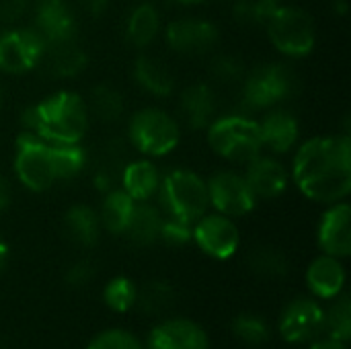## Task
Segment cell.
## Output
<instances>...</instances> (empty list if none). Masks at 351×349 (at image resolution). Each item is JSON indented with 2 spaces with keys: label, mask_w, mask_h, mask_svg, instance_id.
I'll return each instance as SVG.
<instances>
[{
  "label": "cell",
  "mask_w": 351,
  "mask_h": 349,
  "mask_svg": "<svg viewBox=\"0 0 351 349\" xmlns=\"http://www.w3.org/2000/svg\"><path fill=\"white\" fill-rule=\"evenodd\" d=\"M271 43L286 56H308L317 41L313 16L298 6H278L267 21Z\"/></svg>",
  "instance_id": "cell-6"
},
{
  "label": "cell",
  "mask_w": 351,
  "mask_h": 349,
  "mask_svg": "<svg viewBox=\"0 0 351 349\" xmlns=\"http://www.w3.org/2000/svg\"><path fill=\"white\" fill-rule=\"evenodd\" d=\"M14 171L19 181L27 189L31 191L49 189L58 181L53 169V156H51V142H45L31 132H23L16 138Z\"/></svg>",
  "instance_id": "cell-8"
},
{
  "label": "cell",
  "mask_w": 351,
  "mask_h": 349,
  "mask_svg": "<svg viewBox=\"0 0 351 349\" xmlns=\"http://www.w3.org/2000/svg\"><path fill=\"white\" fill-rule=\"evenodd\" d=\"M33 27L45 43H60L74 39L76 16L66 0H35Z\"/></svg>",
  "instance_id": "cell-14"
},
{
  "label": "cell",
  "mask_w": 351,
  "mask_h": 349,
  "mask_svg": "<svg viewBox=\"0 0 351 349\" xmlns=\"http://www.w3.org/2000/svg\"><path fill=\"white\" fill-rule=\"evenodd\" d=\"M206 185L210 204L218 210V214L232 218L245 216L255 208L257 197L249 189L245 177L234 171H220Z\"/></svg>",
  "instance_id": "cell-10"
},
{
  "label": "cell",
  "mask_w": 351,
  "mask_h": 349,
  "mask_svg": "<svg viewBox=\"0 0 351 349\" xmlns=\"http://www.w3.org/2000/svg\"><path fill=\"white\" fill-rule=\"evenodd\" d=\"M51 156H53V169H56L58 181H68V179L78 177L88 163L86 150L78 144H53L51 142Z\"/></svg>",
  "instance_id": "cell-29"
},
{
  "label": "cell",
  "mask_w": 351,
  "mask_h": 349,
  "mask_svg": "<svg viewBox=\"0 0 351 349\" xmlns=\"http://www.w3.org/2000/svg\"><path fill=\"white\" fill-rule=\"evenodd\" d=\"M93 179H95V187L99 191H111L115 189V185L121 179V171L125 167V142L119 138L107 140L93 165Z\"/></svg>",
  "instance_id": "cell-21"
},
{
  "label": "cell",
  "mask_w": 351,
  "mask_h": 349,
  "mask_svg": "<svg viewBox=\"0 0 351 349\" xmlns=\"http://www.w3.org/2000/svg\"><path fill=\"white\" fill-rule=\"evenodd\" d=\"M128 136L146 156H165L179 144V123L165 111L146 107L130 119Z\"/></svg>",
  "instance_id": "cell-7"
},
{
  "label": "cell",
  "mask_w": 351,
  "mask_h": 349,
  "mask_svg": "<svg viewBox=\"0 0 351 349\" xmlns=\"http://www.w3.org/2000/svg\"><path fill=\"white\" fill-rule=\"evenodd\" d=\"M319 245L331 257H348L351 253V210L337 202L325 212L319 224Z\"/></svg>",
  "instance_id": "cell-15"
},
{
  "label": "cell",
  "mask_w": 351,
  "mask_h": 349,
  "mask_svg": "<svg viewBox=\"0 0 351 349\" xmlns=\"http://www.w3.org/2000/svg\"><path fill=\"white\" fill-rule=\"evenodd\" d=\"M323 331L329 335V339L335 341H348L351 337V302L350 296H341L331 311L323 317Z\"/></svg>",
  "instance_id": "cell-33"
},
{
  "label": "cell",
  "mask_w": 351,
  "mask_h": 349,
  "mask_svg": "<svg viewBox=\"0 0 351 349\" xmlns=\"http://www.w3.org/2000/svg\"><path fill=\"white\" fill-rule=\"evenodd\" d=\"M193 239L204 253L216 259H228L239 249V228L237 224L224 214H210L202 216L195 222Z\"/></svg>",
  "instance_id": "cell-11"
},
{
  "label": "cell",
  "mask_w": 351,
  "mask_h": 349,
  "mask_svg": "<svg viewBox=\"0 0 351 349\" xmlns=\"http://www.w3.org/2000/svg\"><path fill=\"white\" fill-rule=\"evenodd\" d=\"M276 8V0H237L232 6V16L237 23L247 27H265Z\"/></svg>",
  "instance_id": "cell-32"
},
{
  "label": "cell",
  "mask_w": 351,
  "mask_h": 349,
  "mask_svg": "<svg viewBox=\"0 0 351 349\" xmlns=\"http://www.w3.org/2000/svg\"><path fill=\"white\" fill-rule=\"evenodd\" d=\"M249 265L253 272H257L263 278H282L290 269L286 255L274 247H257L249 255Z\"/></svg>",
  "instance_id": "cell-31"
},
{
  "label": "cell",
  "mask_w": 351,
  "mask_h": 349,
  "mask_svg": "<svg viewBox=\"0 0 351 349\" xmlns=\"http://www.w3.org/2000/svg\"><path fill=\"white\" fill-rule=\"evenodd\" d=\"M255 197L274 200L280 197L288 187V173L284 165L271 156H255L247 163V173L243 175Z\"/></svg>",
  "instance_id": "cell-17"
},
{
  "label": "cell",
  "mask_w": 351,
  "mask_h": 349,
  "mask_svg": "<svg viewBox=\"0 0 351 349\" xmlns=\"http://www.w3.org/2000/svg\"><path fill=\"white\" fill-rule=\"evenodd\" d=\"M0 107H2V88H0Z\"/></svg>",
  "instance_id": "cell-47"
},
{
  "label": "cell",
  "mask_w": 351,
  "mask_h": 349,
  "mask_svg": "<svg viewBox=\"0 0 351 349\" xmlns=\"http://www.w3.org/2000/svg\"><path fill=\"white\" fill-rule=\"evenodd\" d=\"M216 111H218V101H216V93L212 91V86L204 82H195L183 91L181 115L191 130L208 128L214 121Z\"/></svg>",
  "instance_id": "cell-19"
},
{
  "label": "cell",
  "mask_w": 351,
  "mask_h": 349,
  "mask_svg": "<svg viewBox=\"0 0 351 349\" xmlns=\"http://www.w3.org/2000/svg\"><path fill=\"white\" fill-rule=\"evenodd\" d=\"M25 132L53 144H78L88 130V107L80 95L60 91L21 115Z\"/></svg>",
  "instance_id": "cell-2"
},
{
  "label": "cell",
  "mask_w": 351,
  "mask_h": 349,
  "mask_svg": "<svg viewBox=\"0 0 351 349\" xmlns=\"http://www.w3.org/2000/svg\"><path fill=\"white\" fill-rule=\"evenodd\" d=\"M208 142L212 150L232 163H249L261 154L263 140L259 121L245 113L224 115L210 123Z\"/></svg>",
  "instance_id": "cell-5"
},
{
  "label": "cell",
  "mask_w": 351,
  "mask_h": 349,
  "mask_svg": "<svg viewBox=\"0 0 351 349\" xmlns=\"http://www.w3.org/2000/svg\"><path fill=\"white\" fill-rule=\"evenodd\" d=\"M136 302L144 313H160L173 302V288L165 282H150L136 292Z\"/></svg>",
  "instance_id": "cell-34"
},
{
  "label": "cell",
  "mask_w": 351,
  "mask_h": 349,
  "mask_svg": "<svg viewBox=\"0 0 351 349\" xmlns=\"http://www.w3.org/2000/svg\"><path fill=\"white\" fill-rule=\"evenodd\" d=\"M86 62L88 58L84 49L74 39H68L60 43H47L39 64H43V70L53 78H72L86 68Z\"/></svg>",
  "instance_id": "cell-18"
},
{
  "label": "cell",
  "mask_w": 351,
  "mask_h": 349,
  "mask_svg": "<svg viewBox=\"0 0 351 349\" xmlns=\"http://www.w3.org/2000/svg\"><path fill=\"white\" fill-rule=\"evenodd\" d=\"M308 288L319 298H335L346 284V269L337 257L325 255L311 263L306 272Z\"/></svg>",
  "instance_id": "cell-22"
},
{
  "label": "cell",
  "mask_w": 351,
  "mask_h": 349,
  "mask_svg": "<svg viewBox=\"0 0 351 349\" xmlns=\"http://www.w3.org/2000/svg\"><path fill=\"white\" fill-rule=\"evenodd\" d=\"M119 183L132 200L146 202L158 191L160 175L150 160H134L123 167Z\"/></svg>",
  "instance_id": "cell-23"
},
{
  "label": "cell",
  "mask_w": 351,
  "mask_h": 349,
  "mask_svg": "<svg viewBox=\"0 0 351 349\" xmlns=\"http://www.w3.org/2000/svg\"><path fill=\"white\" fill-rule=\"evenodd\" d=\"M298 189L321 204H337L351 189L350 136L313 138L304 142L292 169Z\"/></svg>",
  "instance_id": "cell-1"
},
{
  "label": "cell",
  "mask_w": 351,
  "mask_h": 349,
  "mask_svg": "<svg viewBox=\"0 0 351 349\" xmlns=\"http://www.w3.org/2000/svg\"><path fill=\"white\" fill-rule=\"evenodd\" d=\"M66 234L80 247H93L99 239L101 220L88 206H72L64 216Z\"/></svg>",
  "instance_id": "cell-26"
},
{
  "label": "cell",
  "mask_w": 351,
  "mask_h": 349,
  "mask_svg": "<svg viewBox=\"0 0 351 349\" xmlns=\"http://www.w3.org/2000/svg\"><path fill=\"white\" fill-rule=\"evenodd\" d=\"M86 107L97 119L111 123V121H117L123 113V97L111 84H97L90 91V99Z\"/></svg>",
  "instance_id": "cell-30"
},
{
  "label": "cell",
  "mask_w": 351,
  "mask_h": 349,
  "mask_svg": "<svg viewBox=\"0 0 351 349\" xmlns=\"http://www.w3.org/2000/svg\"><path fill=\"white\" fill-rule=\"evenodd\" d=\"M136 200H132L123 189H111L105 195V202L101 206V226L105 230H109L111 234H123L128 228V222L132 218Z\"/></svg>",
  "instance_id": "cell-28"
},
{
  "label": "cell",
  "mask_w": 351,
  "mask_h": 349,
  "mask_svg": "<svg viewBox=\"0 0 351 349\" xmlns=\"http://www.w3.org/2000/svg\"><path fill=\"white\" fill-rule=\"evenodd\" d=\"M298 91L296 72L280 62L257 66L243 82L239 105L245 115L269 109L284 99H290Z\"/></svg>",
  "instance_id": "cell-3"
},
{
  "label": "cell",
  "mask_w": 351,
  "mask_h": 349,
  "mask_svg": "<svg viewBox=\"0 0 351 349\" xmlns=\"http://www.w3.org/2000/svg\"><path fill=\"white\" fill-rule=\"evenodd\" d=\"M167 43L177 53L199 56L216 47L220 41L218 27L202 19H179L167 27Z\"/></svg>",
  "instance_id": "cell-12"
},
{
  "label": "cell",
  "mask_w": 351,
  "mask_h": 349,
  "mask_svg": "<svg viewBox=\"0 0 351 349\" xmlns=\"http://www.w3.org/2000/svg\"><path fill=\"white\" fill-rule=\"evenodd\" d=\"M160 226H162L160 210L150 206V204H146V202H136L132 218H130L128 228H125L123 234H128L134 245L148 247V245L158 241Z\"/></svg>",
  "instance_id": "cell-24"
},
{
  "label": "cell",
  "mask_w": 351,
  "mask_h": 349,
  "mask_svg": "<svg viewBox=\"0 0 351 349\" xmlns=\"http://www.w3.org/2000/svg\"><path fill=\"white\" fill-rule=\"evenodd\" d=\"M134 78L136 82L150 95L167 97L173 93L175 80L169 68L152 56H140L134 64Z\"/></svg>",
  "instance_id": "cell-25"
},
{
  "label": "cell",
  "mask_w": 351,
  "mask_h": 349,
  "mask_svg": "<svg viewBox=\"0 0 351 349\" xmlns=\"http://www.w3.org/2000/svg\"><path fill=\"white\" fill-rule=\"evenodd\" d=\"M158 29H160L158 10L152 4L144 2L130 12L125 23V37L134 47H146L156 39Z\"/></svg>",
  "instance_id": "cell-27"
},
{
  "label": "cell",
  "mask_w": 351,
  "mask_h": 349,
  "mask_svg": "<svg viewBox=\"0 0 351 349\" xmlns=\"http://www.w3.org/2000/svg\"><path fill=\"white\" fill-rule=\"evenodd\" d=\"M29 0H0V23L12 25L27 12Z\"/></svg>",
  "instance_id": "cell-41"
},
{
  "label": "cell",
  "mask_w": 351,
  "mask_h": 349,
  "mask_svg": "<svg viewBox=\"0 0 351 349\" xmlns=\"http://www.w3.org/2000/svg\"><path fill=\"white\" fill-rule=\"evenodd\" d=\"M323 309L308 298H296L292 300L280 319V331L286 341L302 344L308 339H315L323 331Z\"/></svg>",
  "instance_id": "cell-13"
},
{
  "label": "cell",
  "mask_w": 351,
  "mask_h": 349,
  "mask_svg": "<svg viewBox=\"0 0 351 349\" xmlns=\"http://www.w3.org/2000/svg\"><path fill=\"white\" fill-rule=\"evenodd\" d=\"M88 349H142V346L132 333L121 331V329H111V331L97 335L90 341Z\"/></svg>",
  "instance_id": "cell-38"
},
{
  "label": "cell",
  "mask_w": 351,
  "mask_h": 349,
  "mask_svg": "<svg viewBox=\"0 0 351 349\" xmlns=\"http://www.w3.org/2000/svg\"><path fill=\"white\" fill-rule=\"evenodd\" d=\"M6 261H8V245L0 239V272L4 269Z\"/></svg>",
  "instance_id": "cell-45"
},
{
  "label": "cell",
  "mask_w": 351,
  "mask_h": 349,
  "mask_svg": "<svg viewBox=\"0 0 351 349\" xmlns=\"http://www.w3.org/2000/svg\"><path fill=\"white\" fill-rule=\"evenodd\" d=\"M175 4H197V2H202V0H173Z\"/></svg>",
  "instance_id": "cell-46"
},
{
  "label": "cell",
  "mask_w": 351,
  "mask_h": 349,
  "mask_svg": "<svg viewBox=\"0 0 351 349\" xmlns=\"http://www.w3.org/2000/svg\"><path fill=\"white\" fill-rule=\"evenodd\" d=\"M148 349H210V341L206 331L193 321L171 319L152 329Z\"/></svg>",
  "instance_id": "cell-16"
},
{
  "label": "cell",
  "mask_w": 351,
  "mask_h": 349,
  "mask_svg": "<svg viewBox=\"0 0 351 349\" xmlns=\"http://www.w3.org/2000/svg\"><path fill=\"white\" fill-rule=\"evenodd\" d=\"M45 39L35 27H14L0 31V72L23 74L33 70L45 51Z\"/></svg>",
  "instance_id": "cell-9"
},
{
  "label": "cell",
  "mask_w": 351,
  "mask_h": 349,
  "mask_svg": "<svg viewBox=\"0 0 351 349\" xmlns=\"http://www.w3.org/2000/svg\"><path fill=\"white\" fill-rule=\"evenodd\" d=\"M136 286L132 280L128 278H115L107 284L103 298L107 302L109 309L117 311V313H125L136 304Z\"/></svg>",
  "instance_id": "cell-35"
},
{
  "label": "cell",
  "mask_w": 351,
  "mask_h": 349,
  "mask_svg": "<svg viewBox=\"0 0 351 349\" xmlns=\"http://www.w3.org/2000/svg\"><path fill=\"white\" fill-rule=\"evenodd\" d=\"M210 72L216 82L234 84L245 76V64L234 56H216L210 64Z\"/></svg>",
  "instance_id": "cell-37"
},
{
  "label": "cell",
  "mask_w": 351,
  "mask_h": 349,
  "mask_svg": "<svg viewBox=\"0 0 351 349\" xmlns=\"http://www.w3.org/2000/svg\"><path fill=\"white\" fill-rule=\"evenodd\" d=\"M259 130H261L263 146L271 148L278 154L292 150L294 144L298 142V136H300L298 119L290 111H286V109L269 111L259 121Z\"/></svg>",
  "instance_id": "cell-20"
},
{
  "label": "cell",
  "mask_w": 351,
  "mask_h": 349,
  "mask_svg": "<svg viewBox=\"0 0 351 349\" xmlns=\"http://www.w3.org/2000/svg\"><path fill=\"white\" fill-rule=\"evenodd\" d=\"M167 245L171 247H183L185 243H189L193 239V228L187 222L175 220V218H162V226H160V237Z\"/></svg>",
  "instance_id": "cell-39"
},
{
  "label": "cell",
  "mask_w": 351,
  "mask_h": 349,
  "mask_svg": "<svg viewBox=\"0 0 351 349\" xmlns=\"http://www.w3.org/2000/svg\"><path fill=\"white\" fill-rule=\"evenodd\" d=\"M10 204V185L4 177H0V212H4Z\"/></svg>",
  "instance_id": "cell-43"
},
{
  "label": "cell",
  "mask_w": 351,
  "mask_h": 349,
  "mask_svg": "<svg viewBox=\"0 0 351 349\" xmlns=\"http://www.w3.org/2000/svg\"><path fill=\"white\" fill-rule=\"evenodd\" d=\"M93 276H95L93 263H90V261H78V263H74V265L68 269L66 282H68L70 286H74V288H80V286L88 284V282L93 280Z\"/></svg>",
  "instance_id": "cell-40"
},
{
  "label": "cell",
  "mask_w": 351,
  "mask_h": 349,
  "mask_svg": "<svg viewBox=\"0 0 351 349\" xmlns=\"http://www.w3.org/2000/svg\"><path fill=\"white\" fill-rule=\"evenodd\" d=\"M156 193L160 195V206L165 208L169 218L187 224H195L210 206L208 185L202 177L185 169L167 173L160 179Z\"/></svg>",
  "instance_id": "cell-4"
},
{
  "label": "cell",
  "mask_w": 351,
  "mask_h": 349,
  "mask_svg": "<svg viewBox=\"0 0 351 349\" xmlns=\"http://www.w3.org/2000/svg\"><path fill=\"white\" fill-rule=\"evenodd\" d=\"M234 333L241 337V341H245L249 346H261L269 339V327L257 315L237 317L234 319Z\"/></svg>",
  "instance_id": "cell-36"
},
{
  "label": "cell",
  "mask_w": 351,
  "mask_h": 349,
  "mask_svg": "<svg viewBox=\"0 0 351 349\" xmlns=\"http://www.w3.org/2000/svg\"><path fill=\"white\" fill-rule=\"evenodd\" d=\"M276 2H278V0H276Z\"/></svg>",
  "instance_id": "cell-48"
},
{
  "label": "cell",
  "mask_w": 351,
  "mask_h": 349,
  "mask_svg": "<svg viewBox=\"0 0 351 349\" xmlns=\"http://www.w3.org/2000/svg\"><path fill=\"white\" fill-rule=\"evenodd\" d=\"M313 349H348L343 341H335V339H327V341H319L315 344Z\"/></svg>",
  "instance_id": "cell-44"
},
{
  "label": "cell",
  "mask_w": 351,
  "mask_h": 349,
  "mask_svg": "<svg viewBox=\"0 0 351 349\" xmlns=\"http://www.w3.org/2000/svg\"><path fill=\"white\" fill-rule=\"evenodd\" d=\"M82 8L90 14V16H101L107 6H109V0H80Z\"/></svg>",
  "instance_id": "cell-42"
}]
</instances>
